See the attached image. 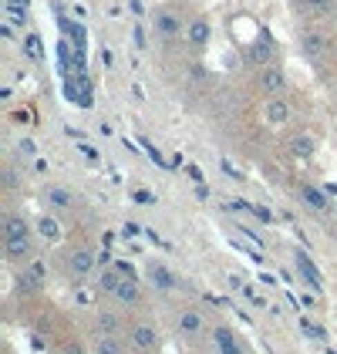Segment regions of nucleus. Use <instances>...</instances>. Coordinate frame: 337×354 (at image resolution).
I'll list each match as a JSON object with an SVG mask.
<instances>
[{
	"label": "nucleus",
	"mask_w": 337,
	"mask_h": 354,
	"mask_svg": "<svg viewBox=\"0 0 337 354\" xmlns=\"http://www.w3.org/2000/svg\"><path fill=\"white\" fill-rule=\"evenodd\" d=\"M98 250L91 243H84V240H78V243H71L64 253H61V267H64V277L71 280V283H84L91 273H98Z\"/></svg>",
	"instance_id": "obj_1"
},
{
	"label": "nucleus",
	"mask_w": 337,
	"mask_h": 354,
	"mask_svg": "<svg viewBox=\"0 0 337 354\" xmlns=\"http://www.w3.org/2000/svg\"><path fill=\"white\" fill-rule=\"evenodd\" d=\"M125 341H128V351L132 354H162V344H166L162 327L155 321H148V317H139V314L128 321Z\"/></svg>",
	"instance_id": "obj_2"
},
{
	"label": "nucleus",
	"mask_w": 337,
	"mask_h": 354,
	"mask_svg": "<svg viewBox=\"0 0 337 354\" xmlns=\"http://www.w3.org/2000/svg\"><path fill=\"white\" fill-rule=\"evenodd\" d=\"M142 277H145L148 290H155L159 297H172V294H179V290H182V280H179V273L172 270L166 260H159V257L145 260V267H142Z\"/></svg>",
	"instance_id": "obj_3"
},
{
	"label": "nucleus",
	"mask_w": 337,
	"mask_h": 354,
	"mask_svg": "<svg viewBox=\"0 0 337 354\" xmlns=\"http://www.w3.org/2000/svg\"><path fill=\"white\" fill-rule=\"evenodd\" d=\"M168 317H172V330L179 341H199L206 334V314L196 304H175Z\"/></svg>",
	"instance_id": "obj_4"
},
{
	"label": "nucleus",
	"mask_w": 337,
	"mask_h": 354,
	"mask_svg": "<svg viewBox=\"0 0 337 354\" xmlns=\"http://www.w3.org/2000/svg\"><path fill=\"white\" fill-rule=\"evenodd\" d=\"M14 287H17V294H24V297L41 294V290L48 287V263H44L41 257H34L24 267H17V270H14Z\"/></svg>",
	"instance_id": "obj_5"
},
{
	"label": "nucleus",
	"mask_w": 337,
	"mask_h": 354,
	"mask_svg": "<svg viewBox=\"0 0 337 354\" xmlns=\"http://www.w3.org/2000/svg\"><path fill=\"white\" fill-rule=\"evenodd\" d=\"M128 321H132V314H125L122 307H115L112 300H108V304L95 307V314H91V334H125Z\"/></svg>",
	"instance_id": "obj_6"
},
{
	"label": "nucleus",
	"mask_w": 337,
	"mask_h": 354,
	"mask_svg": "<svg viewBox=\"0 0 337 354\" xmlns=\"http://www.w3.org/2000/svg\"><path fill=\"white\" fill-rule=\"evenodd\" d=\"M0 250H3V263L7 267H24L28 260L37 257V233H28V236H7L0 240Z\"/></svg>",
	"instance_id": "obj_7"
},
{
	"label": "nucleus",
	"mask_w": 337,
	"mask_h": 354,
	"mask_svg": "<svg viewBox=\"0 0 337 354\" xmlns=\"http://www.w3.org/2000/svg\"><path fill=\"white\" fill-rule=\"evenodd\" d=\"M145 290H148V283L145 280H132V277H125L122 283H118V290H115V297H112V304L115 307H122L125 314H139V310H145Z\"/></svg>",
	"instance_id": "obj_8"
},
{
	"label": "nucleus",
	"mask_w": 337,
	"mask_h": 354,
	"mask_svg": "<svg viewBox=\"0 0 337 354\" xmlns=\"http://www.w3.org/2000/svg\"><path fill=\"white\" fill-rule=\"evenodd\" d=\"M243 57H247V64H250L253 71L270 68V64H280V51H277V44H273L270 34H256L250 44L243 48Z\"/></svg>",
	"instance_id": "obj_9"
},
{
	"label": "nucleus",
	"mask_w": 337,
	"mask_h": 354,
	"mask_svg": "<svg viewBox=\"0 0 337 354\" xmlns=\"http://www.w3.org/2000/svg\"><path fill=\"white\" fill-rule=\"evenodd\" d=\"M182 37H186V48L193 55H206L209 44H213V21H209V14H193L186 21V34Z\"/></svg>",
	"instance_id": "obj_10"
},
{
	"label": "nucleus",
	"mask_w": 337,
	"mask_h": 354,
	"mask_svg": "<svg viewBox=\"0 0 337 354\" xmlns=\"http://www.w3.org/2000/svg\"><path fill=\"white\" fill-rule=\"evenodd\" d=\"M209 348L216 354H250L247 341L240 330H233L229 324H213L209 327Z\"/></svg>",
	"instance_id": "obj_11"
},
{
	"label": "nucleus",
	"mask_w": 337,
	"mask_h": 354,
	"mask_svg": "<svg viewBox=\"0 0 337 354\" xmlns=\"http://www.w3.org/2000/svg\"><path fill=\"white\" fill-rule=\"evenodd\" d=\"M260 122L267 125V129H273V132H280L287 129L290 122H293V105L287 102V98H263V105H260Z\"/></svg>",
	"instance_id": "obj_12"
},
{
	"label": "nucleus",
	"mask_w": 337,
	"mask_h": 354,
	"mask_svg": "<svg viewBox=\"0 0 337 354\" xmlns=\"http://www.w3.org/2000/svg\"><path fill=\"white\" fill-rule=\"evenodd\" d=\"M290 260H293L297 273L304 277L307 290H314V294H324V277H320V270H317V263H314V257H310L307 250H304V246H290Z\"/></svg>",
	"instance_id": "obj_13"
},
{
	"label": "nucleus",
	"mask_w": 337,
	"mask_h": 354,
	"mask_svg": "<svg viewBox=\"0 0 337 354\" xmlns=\"http://www.w3.org/2000/svg\"><path fill=\"white\" fill-rule=\"evenodd\" d=\"M152 34H155L159 41H179V37L186 34V24H182V17H179L172 7H162V10H155V17H152Z\"/></svg>",
	"instance_id": "obj_14"
},
{
	"label": "nucleus",
	"mask_w": 337,
	"mask_h": 354,
	"mask_svg": "<svg viewBox=\"0 0 337 354\" xmlns=\"http://www.w3.org/2000/svg\"><path fill=\"white\" fill-rule=\"evenodd\" d=\"M256 91L263 98H280L287 91V71L283 64H270V68H260L256 71Z\"/></svg>",
	"instance_id": "obj_15"
},
{
	"label": "nucleus",
	"mask_w": 337,
	"mask_h": 354,
	"mask_svg": "<svg viewBox=\"0 0 337 354\" xmlns=\"http://www.w3.org/2000/svg\"><path fill=\"white\" fill-rule=\"evenodd\" d=\"M317 152H320V138L314 136V132H290V138H287V156L290 159L310 162Z\"/></svg>",
	"instance_id": "obj_16"
},
{
	"label": "nucleus",
	"mask_w": 337,
	"mask_h": 354,
	"mask_svg": "<svg viewBox=\"0 0 337 354\" xmlns=\"http://www.w3.org/2000/svg\"><path fill=\"white\" fill-rule=\"evenodd\" d=\"M297 199L307 206L310 213H317V216H327L337 206V203H331V196L324 192V186H310V183H300V186H297Z\"/></svg>",
	"instance_id": "obj_17"
},
{
	"label": "nucleus",
	"mask_w": 337,
	"mask_h": 354,
	"mask_svg": "<svg viewBox=\"0 0 337 354\" xmlns=\"http://www.w3.org/2000/svg\"><path fill=\"white\" fill-rule=\"evenodd\" d=\"M300 51H304V57H310V61H324L327 51H331V34L320 28H307L300 34Z\"/></svg>",
	"instance_id": "obj_18"
},
{
	"label": "nucleus",
	"mask_w": 337,
	"mask_h": 354,
	"mask_svg": "<svg viewBox=\"0 0 337 354\" xmlns=\"http://www.w3.org/2000/svg\"><path fill=\"white\" fill-rule=\"evenodd\" d=\"M88 354H132L125 334H91L88 337Z\"/></svg>",
	"instance_id": "obj_19"
},
{
	"label": "nucleus",
	"mask_w": 337,
	"mask_h": 354,
	"mask_svg": "<svg viewBox=\"0 0 337 354\" xmlns=\"http://www.w3.org/2000/svg\"><path fill=\"white\" fill-rule=\"evenodd\" d=\"M125 277H122V270H118V263H105V267H98V277H95V294L105 300L115 297V290H118V283H122Z\"/></svg>",
	"instance_id": "obj_20"
},
{
	"label": "nucleus",
	"mask_w": 337,
	"mask_h": 354,
	"mask_svg": "<svg viewBox=\"0 0 337 354\" xmlns=\"http://www.w3.org/2000/svg\"><path fill=\"white\" fill-rule=\"evenodd\" d=\"M28 233H37V230H34V223H30L21 209H7V213H3L0 240H7V236H28Z\"/></svg>",
	"instance_id": "obj_21"
},
{
	"label": "nucleus",
	"mask_w": 337,
	"mask_h": 354,
	"mask_svg": "<svg viewBox=\"0 0 337 354\" xmlns=\"http://www.w3.org/2000/svg\"><path fill=\"white\" fill-rule=\"evenodd\" d=\"M44 206H48V213H68L78 206V199L64 186H44Z\"/></svg>",
	"instance_id": "obj_22"
},
{
	"label": "nucleus",
	"mask_w": 337,
	"mask_h": 354,
	"mask_svg": "<svg viewBox=\"0 0 337 354\" xmlns=\"http://www.w3.org/2000/svg\"><path fill=\"white\" fill-rule=\"evenodd\" d=\"M34 230H37V240L41 243H61L64 240V226L57 223L55 213H41L34 219Z\"/></svg>",
	"instance_id": "obj_23"
},
{
	"label": "nucleus",
	"mask_w": 337,
	"mask_h": 354,
	"mask_svg": "<svg viewBox=\"0 0 337 354\" xmlns=\"http://www.w3.org/2000/svg\"><path fill=\"white\" fill-rule=\"evenodd\" d=\"M0 186H3V196H14V192L24 189V172L14 162H3L0 169Z\"/></svg>",
	"instance_id": "obj_24"
},
{
	"label": "nucleus",
	"mask_w": 337,
	"mask_h": 354,
	"mask_svg": "<svg viewBox=\"0 0 337 354\" xmlns=\"http://www.w3.org/2000/svg\"><path fill=\"white\" fill-rule=\"evenodd\" d=\"M3 17H7V24H28L30 0H3Z\"/></svg>",
	"instance_id": "obj_25"
},
{
	"label": "nucleus",
	"mask_w": 337,
	"mask_h": 354,
	"mask_svg": "<svg viewBox=\"0 0 337 354\" xmlns=\"http://www.w3.org/2000/svg\"><path fill=\"white\" fill-rule=\"evenodd\" d=\"M300 10L310 14V17H331L337 10V0H297Z\"/></svg>",
	"instance_id": "obj_26"
},
{
	"label": "nucleus",
	"mask_w": 337,
	"mask_h": 354,
	"mask_svg": "<svg viewBox=\"0 0 337 354\" xmlns=\"http://www.w3.org/2000/svg\"><path fill=\"white\" fill-rule=\"evenodd\" d=\"M41 44H44V41H41V34H37V30H28V34L21 37V51H24L34 64H37V61H44V48H41Z\"/></svg>",
	"instance_id": "obj_27"
},
{
	"label": "nucleus",
	"mask_w": 337,
	"mask_h": 354,
	"mask_svg": "<svg viewBox=\"0 0 337 354\" xmlns=\"http://www.w3.org/2000/svg\"><path fill=\"white\" fill-rule=\"evenodd\" d=\"M55 354H88V341H78V337H64V341H57V351Z\"/></svg>",
	"instance_id": "obj_28"
},
{
	"label": "nucleus",
	"mask_w": 337,
	"mask_h": 354,
	"mask_svg": "<svg viewBox=\"0 0 337 354\" xmlns=\"http://www.w3.org/2000/svg\"><path fill=\"white\" fill-rule=\"evenodd\" d=\"M14 149H17V159H37V142L30 136H21Z\"/></svg>",
	"instance_id": "obj_29"
},
{
	"label": "nucleus",
	"mask_w": 337,
	"mask_h": 354,
	"mask_svg": "<svg viewBox=\"0 0 337 354\" xmlns=\"http://www.w3.org/2000/svg\"><path fill=\"white\" fill-rule=\"evenodd\" d=\"M132 37H135V48H139V51H145V48H148V34H145V24H142V21H135Z\"/></svg>",
	"instance_id": "obj_30"
},
{
	"label": "nucleus",
	"mask_w": 337,
	"mask_h": 354,
	"mask_svg": "<svg viewBox=\"0 0 337 354\" xmlns=\"http://www.w3.org/2000/svg\"><path fill=\"white\" fill-rule=\"evenodd\" d=\"M250 213H253V219H260V223H273V213H270L267 206H256V203H250Z\"/></svg>",
	"instance_id": "obj_31"
},
{
	"label": "nucleus",
	"mask_w": 337,
	"mask_h": 354,
	"mask_svg": "<svg viewBox=\"0 0 337 354\" xmlns=\"http://www.w3.org/2000/svg\"><path fill=\"white\" fill-rule=\"evenodd\" d=\"M142 233H145V230H142L139 223H125V226H122V236H125V240H139Z\"/></svg>",
	"instance_id": "obj_32"
},
{
	"label": "nucleus",
	"mask_w": 337,
	"mask_h": 354,
	"mask_svg": "<svg viewBox=\"0 0 337 354\" xmlns=\"http://www.w3.org/2000/svg\"><path fill=\"white\" fill-rule=\"evenodd\" d=\"M81 156L88 159V162H98V149H95V145H88V142H81Z\"/></svg>",
	"instance_id": "obj_33"
},
{
	"label": "nucleus",
	"mask_w": 337,
	"mask_h": 354,
	"mask_svg": "<svg viewBox=\"0 0 337 354\" xmlns=\"http://www.w3.org/2000/svg\"><path fill=\"white\" fill-rule=\"evenodd\" d=\"M132 199H135V203H155V196H152V192H145V189H135L132 192Z\"/></svg>",
	"instance_id": "obj_34"
},
{
	"label": "nucleus",
	"mask_w": 337,
	"mask_h": 354,
	"mask_svg": "<svg viewBox=\"0 0 337 354\" xmlns=\"http://www.w3.org/2000/svg\"><path fill=\"white\" fill-rule=\"evenodd\" d=\"M128 7H132V14H135V17H145V7H142V0H128Z\"/></svg>",
	"instance_id": "obj_35"
},
{
	"label": "nucleus",
	"mask_w": 337,
	"mask_h": 354,
	"mask_svg": "<svg viewBox=\"0 0 337 354\" xmlns=\"http://www.w3.org/2000/svg\"><path fill=\"white\" fill-rule=\"evenodd\" d=\"M334 209H337V206H334Z\"/></svg>",
	"instance_id": "obj_36"
}]
</instances>
